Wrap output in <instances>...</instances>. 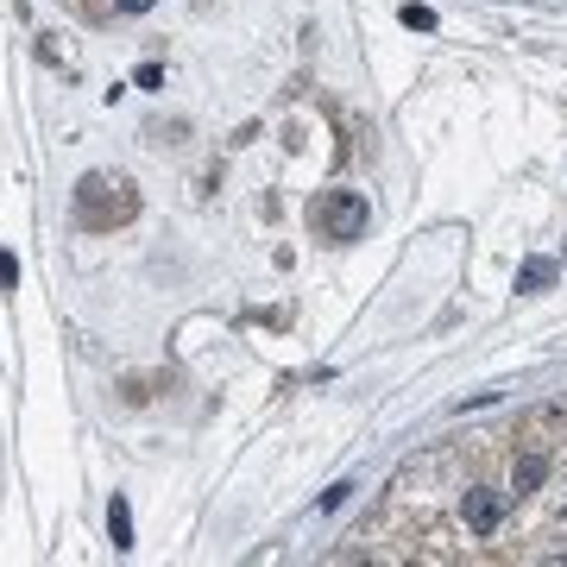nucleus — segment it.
Instances as JSON below:
<instances>
[{
    "mask_svg": "<svg viewBox=\"0 0 567 567\" xmlns=\"http://www.w3.org/2000/svg\"><path fill=\"white\" fill-rule=\"evenodd\" d=\"M76 208H83V221L108 227V221H127L132 208H139V196H132L127 176H83V190H76Z\"/></svg>",
    "mask_w": 567,
    "mask_h": 567,
    "instance_id": "f257e3e1",
    "label": "nucleus"
},
{
    "mask_svg": "<svg viewBox=\"0 0 567 567\" xmlns=\"http://www.w3.org/2000/svg\"><path fill=\"white\" fill-rule=\"evenodd\" d=\"M309 215L322 227V240H360V234H366V196H360V190H328Z\"/></svg>",
    "mask_w": 567,
    "mask_h": 567,
    "instance_id": "f03ea898",
    "label": "nucleus"
},
{
    "mask_svg": "<svg viewBox=\"0 0 567 567\" xmlns=\"http://www.w3.org/2000/svg\"><path fill=\"white\" fill-rule=\"evenodd\" d=\"M499 524H504V492H492V485H473V492H467V529L492 536Z\"/></svg>",
    "mask_w": 567,
    "mask_h": 567,
    "instance_id": "7ed1b4c3",
    "label": "nucleus"
},
{
    "mask_svg": "<svg viewBox=\"0 0 567 567\" xmlns=\"http://www.w3.org/2000/svg\"><path fill=\"white\" fill-rule=\"evenodd\" d=\"M543 480H548V460L543 454H524V460H517V473H511V492L524 499V492H536Z\"/></svg>",
    "mask_w": 567,
    "mask_h": 567,
    "instance_id": "20e7f679",
    "label": "nucleus"
},
{
    "mask_svg": "<svg viewBox=\"0 0 567 567\" xmlns=\"http://www.w3.org/2000/svg\"><path fill=\"white\" fill-rule=\"evenodd\" d=\"M548 284H555V265L548 259H529L524 271H517V290H524V297H536V290H548Z\"/></svg>",
    "mask_w": 567,
    "mask_h": 567,
    "instance_id": "39448f33",
    "label": "nucleus"
},
{
    "mask_svg": "<svg viewBox=\"0 0 567 567\" xmlns=\"http://www.w3.org/2000/svg\"><path fill=\"white\" fill-rule=\"evenodd\" d=\"M108 536H114V548H132V511H127V499L108 504Z\"/></svg>",
    "mask_w": 567,
    "mask_h": 567,
    "instance_id": "423d86ee",
    "label": "nucleus"
},
{
    "mask_svg": "<svg viewBox=\"0 0 567 567\" xmlns=\"http://www.w3.org/2000/svg\"><path fill=\"white\" fill-rule=\"evenodd\" d=\"M397 20L410 25V32H436V13H429V7H416V0L404 7V13H397Z\"/></svg>",
    "mask_w": 567,
    "mask_h": 567,
    "instance_id": "0eeeda50",
    "label": "nucleus"
},
{
    "mask_svg": "<svg viewBox=\"0 0 567 567\" xmlns=\"http://www.w3.org/2000/svg\"><path fill=\"white\" fill-rule=\"evenodd\" d=\"M132 83H139V88H158V83H164V69H158V64H139V76H132Z\"/></svg>",
    "mask_w": 567,
    "mask_h": 567,
    "instance_id": "6e6552de",
    "label": "nucleus"
},
{
    "mask_svg": "<svg viewBox=\"0 0 567 567\" xmlns=\"http://www.w3.org/2000/svg\"><path fill=\"white\" fill-rule=\"evenodd\" d=\"M0 284H20V259L13 253H0Z\"/></svg>",
    "mask_w": 567,
    "mask_h": 567,
    "instance_id": "1a4fd4ad",
    "label": "nucleus"
},
{
    "mask_svg": "<svg viewBox=\"0 0 567 567\" xmlns=\"http://www.w3.org/2000/svg\"><path fill=\"white\" fill-rule=\"evenodd\" d=\"M114 7H120V13H152L158 0H114Z\"/></svg>",
    "mask_w": 567,
    "mask_h": 567,
    "instance_id": "9d476101",
    "label": "nucleus"
}]
</instances>
